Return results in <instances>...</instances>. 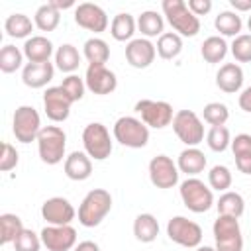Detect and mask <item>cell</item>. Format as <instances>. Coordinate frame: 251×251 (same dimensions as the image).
I'll list each match as a JSON object with an SVG mask.
<instances>
[{"mask_svg":"<svg viewBox=\"0 0 251 251\" xmlns=\"http://www.w3.org/2000/svg\"><path fill=\"white\" fill-rule=\"evenodd\" d=\"M112 210V194L104 188H92L78 206V222L84 227H96Z\"/></svg>","mask_w":251,"mask_h":251,"instance_id":"6da1fadb","label":"cell"},{"mask_svg":"<svg viewBox=\"0 0 251 251\" xmlns=\"http://www.w3.org/2000/svg\"><path fill=\"white\" fill-rule=\"evenodd\" d=\"M163 16L180 37H194L200 31V20L188 10L184 0H163Z\"/></svg>","mask_w":251,"mask_h":251,"instance_id":"7a4b0ae2","label":"cell"},{"mask_svg":"<svg viewBox=\"0 0 251 251\" xmlns=\"http://www.w3.org/2000/svg\"><path fill=\"white\" fill-rule=\"evenodd\" d=\"M65 149H67V133L63 131V127L59 126L41 127L37 135V151H39V159L45 165H57L63 159H67Z\"/></svg>","mask_w":251,"mask_h":251,"instance_id":"3957f363","label":"cell"},{"mask_svg":"<svg viewBox=\"0 0 251 251\" xmlns=\"http://www.w3.org/2000/svg\"><path fill=\"white\" fill-rule=\"evenodd\" d=\"M180 200L182 204L194 212V214H202L208 212L214 206V192L208 184H204V180L196 178V176H188L186 180L180 182Z\"/></svg>","mask_w":251,"mask_h":251,"instance_id":"277c9868","label":"cell"},{"mask_svg":"<svg viewBox=\"0 0 251 251\" xmlns=\"http://www.w3.org/2000/svg\"><path fill=\"white\" fill-rule=\"evenodd\" d=\"M112 131H114V139L120 145H124V147L141 149L149 141V127L141 120H137L133 116H122V118H118Z\"/></svg>","mask_w":251,"mask_h":251,"instance_id":"5b68a950","label":"cell"},{"mask_svg":"<svg viewBox=\"0 0 251 251\" xmlns=\"http://www.w3.org/2000/svg\"><path fill=\"white\" fill-rule=\"evenodd\" d=\"M216 251H243V233L239 218L218 216L212 226Z\"/></svg>","mask_w":251,"mask_h":251,"instance_id":"8992f818","label":"cell"},{"mask_svg":"<svg viewBox=\"0 0 251 251\" xmlns=\"http://www.w3.org/2000/svg\"><path fill=\"white\" fill-rule=\"evenodd\" d=\"M82 145H84V153L94 161L108 159L114 149L110 131L100 122H92L82 129Z\"/></svg>","mask_w":251,"mask_h":251,"instance_id":"52a82bcc","label":"cell"},{"mask_svg":"<svg viewBox=\"0 0 251 251\" xmlns=\"http://www.w3.org/2000/svg\"><path fill=\"white\" fill-rule=\"evenodd\" d=\"M173 131L186 147H196L204 139V124L192 110H178L175 114Z\"/></svg>","mask_w":251,"mask_h":251,"instance_id":"ba28073f","label":"cell"},{"mask_svg":"<svg viewBox=\"0 0 251 251\" xmlns=\"http://www.w3.org/2000/svg\"><path fill=\"white\" fill-rule=\"evenodd\" d=\"M135 112L141 116V122L147 127H155V129H163L167 126L173 124V106L165 100H137L135 102Z\"/></svg>","mask_w":251,"mask_h":251,"instance_id":"9c48e42d","label":"cell"},{"mask_svg":"<svg viewBox=\"0 0 251 251\" xmlns=\"http://www.w3.org/2000/svg\"><path fill=\"white\" fill-rule=\"evenodd\" d=\"M12 131L20 143H31L37 141V135L41 131V118L33 106H20L14 112L12 118Z\"/></svg>","mask_w":251,"mask_h":251,"instance_id":"30bf717a","label":"cell"},{"mask_svg":"<svg viewBox=\"0 0 251 251\" xmlns=\"http://www.w3.org/2000/svg\"><path fill=\"white\" fill-rule=\"evenodd\" d=\"M167 235L173 243L188 249H196L202 243V227L184 216H175L169 220Z\"/></svg>","mask_w":251,"mask_h":251,"instance_id":"8fae6325","label":"cell"},{"mask_svg":"<svg viewBox=\"0 0 251 251\" xmlns=\"http://www.w3.org/2000/svg\"><path fill=\"white\" fill-rule=\"evenodd\" d=\"M178 167L167 155H157L149 161V180L157 188H173L178 182Z\"/></svg>","mask_w":251,"mask_h":251,"instance_id":"7c38bea8","label":"cell"},{"mask_svg":"<svg viewBox=\"0 0 251 251\" xmlns=\"http://www.w3.org/2000/svg\"><path fill=\"white\" fill-rule=\"evenodd\" d=\"M41 218L47 222V226H71V222L76 218V210L67 198L53 196L41 204Z\"/></svg>","mask_w":251,"mask_h":251,"instance_id":"4fadbf2b","label":"cell"},{"mask_svg":"<svg viewBox=\"0 0 251 251\" xmlns=\"http://www.w3.org/2000/svg\"><path fill=\"white\" fill-rule=\"evenodd\" d=\"M39 235L47 251H71L76 247V229L73 226H45Z\"/></svg>","mask_w":251,"mask_h":251,"instance_id":"5bb4252c","label":"cell"},{"mask_svg":"<svg viewBox=\"0 0 251 251\" xmlns=\"http://www.w3.org/2000/svg\"><path fill=\"white\" fill-rule=\"evenodd\" d=\"M73 100L61 86H49L43 92V110L51 122H65L71 114Z\"/></svg>","mask_w":251,"mask_h":251,"instance_id":"9a60e30c","label":"cell"},{"mask_svg":"<svg viewBox=\"0 0 251 251\" xmlns=\"http://www.w3.org/2000/svg\"><path fill=\"white\" fill-rule=\"evenodd\" d=\"M84 84L92 94L104 96V94H110L116 90L118 76L106 65H88L86 75H84Z\"/></svg>","mask_w":251,"mask_h":251,"instance_id":"2e32d148","label":"cell"},{"mask_svg":"<svg viewBox=\"0 0 251 251\" xmlns=\"http://www.w3.org/2000/svg\"><path fill=\"white\" fill-rule=\"evenodd\" d=\"M75 22H76V25H80V27H84L88 31H94V33H102L108 27L106 12L98 4H92V2L76 4V8H75Z\"/></svg>","mask_w":251,"mask_h":251,"instance_id":"e0dca14e","label":"cell"},{"mask_svg":"<svg viewBox=\"0 0 251 251\" xmlns=\"http://www.w3.org/2000/svg\"><path fill=\"white\" fill-rule=\"evenodd\" d=\"M155 55H157L155 45L145 37L131 39L126 45V59L133 69H147L155 61Z\"/></svg>","mask_w":251,"mask_h":251,"instance_id":"ac0fdd59","label":"cell"},{"mask_svg":"<svg viewBox=\"0 0 251 251\" xmlns=\"http://www.w3.org/2000/svg\"><path fill=\"white\" fill-rule=\"evenodd\" d=\"M53 75H55V67L49 61H45V63H27L22 69V80L29 88L47 86L53 80Z\"/></svg>","mask_w":251,"mask_h":251,"instance_id":"d6986e66","label":"cell"},{"mask_svg":"<svg viewBox=\"0 0 251 251\" xmlns=\"http://www.w3.org/2000/svg\"><path fill=\"white\" fill-rule=\"evenodd\" d=\"M216 86L222 92L233 94L239 92L243 86V69L237 63H226L220 67V71L216 73Z\"/></svg>","mask_w":251,"mask_h":251,"instance_id":"ffe728a7","label":"cell"},{"mask_svg":"<svg viewBox=\"0 0 251 251\" xmlns=\"http://www.w3.org/2000/svg\"><path fill=\"white\" fill-rule=\"evenodd\" d=\"M63 169L71 180H86L92 175V159L84 151H73L67 155Z\"/></svg>","mask_w":251,"mask_h":251,"instance_id":"44dd1931","label":"cell"},{"mask_svg":"<svg viewBox=\"0 0 251 251\" xmlns=\"http://www.w3.org/2000/svg\"><path fill=\"white\" fill-rule=\"evenodd\" d=\"M231 153L235 157V167L243 175H251V133H237L231 139Z\"/></svg>","mask_w":251,"mask_h":251,"instance_id":"7402d4cb","label":"cell"},{"mask_svg":"<svg viewBox=\"0 0 251 251\" xmlns=\"http://www.w3.org/2000/svg\"><path fill=\"white\" fill-rule=\"evenodd\" d=\"M53 55V43L45 35H31L24 43V57L29 63H45Z\"/></svg>","mask_w":251,"mask_h":251,"instance_id":"603a6c76","label":"cell"},{"mask_svg":"<svg viewBox=\"0 0 251 251\" xmlns=\"http://www.w3.org/2000/svg\"><path fill=\"white\" fill-rule=\"evenodd\" d=\"M206 155L198 149V147H186L180 151L178 155V161H176V167L180 173L188 175V176H196L198 173H202L206 169Z\"/></svg>","mask_w":251,"mask_h":251,"instance_id":"cb8c5ba5","label":"cell"},{"mask_svg":"<svg viewBox=\"0 0 251 251\" xmlns=\"http://www.w3.org/2000/svg\"><path fill=\"white\" fill-rule=\"evenodd\" d=\"M133 235L141 243H151L159 235V222L153 214H139L133 220Z\"/></svg>","mask_w":251,"mask_h":251,"instance_id":"d4e9b609","label":"cell"},{"mask_svg":"<svg viewBox=\"0 0 251 251\" xmlns=\"http://www.w3.org/2000/svg\"><path fill=\"white\" fill-rule=\"evenodd\" d=\"M137 29L141 31V35L145 39H149V37H161L165 33L163 31L165 29V20H163V16L159 12L145 10L137 18Z\"/></svg>","mask_w":251,"mask_h":251,"instance_id":"484cf974","label":"cell"},{"mask_svg":"<svg viewBox=\"0 0 251 251\" xmlns=\"http://www.w3.org/2000/svg\"><path fill=\"white\" fill-rule=\"evenodd\" d=\"M135 27H137V20L127 12H120L114 16L110 24V33L116 41H131Z\"/></svg>","mask_w":251,"mask_h":251,"instance_id":"4316f807","label":"cell"},{"mask_svg":"<svg viewBox=\"0 0 251 251\" xmlns=\"http://www.w3.org/2000/svg\"><path fill=\"white\" fill-rule=\"evenodd\" d=\"M216 208H218V216H231V218H241L243 212H245V200L239 192H233V190H226L218 202H216Z\"/></svg>","mask_w":251,"mask_h":251,"instance_id":"83f0119b","label":"cell"},{"mask_svg":"<svg viewBox=\"0 0 251 251\" xmlns=\"http://www.w3.org/2000/svg\"><path fill=\"white\" fill-rule=\"evenodd\" d=\"M80 65V53L75 45L71 43H63L57 51H55V67L63 73H69V75H75V71L78 69Z\"/></svg>","mask_w":251,"mask_h":251,"instance_id":"f1b7e54d","label":"cell"},{"mask_svg":"<svg viewBox=\"0 0 251 251\" xmlns=\"http://www.w3.org/2000/svg\"><path fill=\"white\" fill-rule=\"evenodd\" d=\"M227 51H229V45H227L226 39L220 37V35H210V37L204 39V43L200 45V53H202L204 61H206V63H212V65L224 61L226 55H227Z\"/></svg>","mask_w":251,"mask_h":251,"instance_id":"f546056e","label":"cell"},{"mask_svg":"<svg viewBox=\"0 0 251 251\" xmlns=\"http://www.w3.org/2000/svg\"><path fill=\"white\" fill-rule=\"evenodd\" d=\"M214 25H216V29L220 31V35L237 37V35H241L243 22H241V16H237V12L224 10V12H220V14L216 16Z\"/></svg>","mask_w":251,"mask_h":251,"instance_id":"4dcf8cb0","label":"cell"},{"mask_svg":"<svg viewBox=\"0 0 251 251\" xmlns=\"http://www.w3.org/2000/svg\"><path fill=\"white\" fill-rule=\"evenodd\" d=\"M155 49H157V55L161 59L171 61V59H175V57L180 55V51H182V37L178 33H175V31H165L157 39Z\"/></svg>","mask_w":251,"mask_h":251,"instance_id":"1f68e13d","label":"cell"},{"mask_svg":"<svg viewBox=\"0 0 251 251\" xmlns=\"http://www.w3.org/2000/svg\"><path fill=\"white\" fill-rule=\"evenodd\" d=\"M82 53L88 61V65H104L110 59V47L100 37H90L82 45Z\"/></svg>","mask_w":251,"mask_h":251,"instance_id":"d6a6232c","label":"cell"},{"mask_svg":"<svg viewBox=\"0 0 251 251\" xmlns=\"http://www.w3.org/2000/svg\"><path fill=\"white\" fill-rule=\"evenodd\" d=\"M59 22H61V12L51 2H47V4H43V6H39L35 10L33 24H35L37 29H41V31H53L59 25Z\"/></svg>","mask_w":251,"mask_h":251,"instance_id":"836d02e7","label":"cell"},{"mask_svg":"<svg viewBox=\"0 0 251 251\" xmlns=\"http://www.w3.org/2000/svg\"><path fill=\"white\" fill-rule=\"evenodd\" d=\"M24 222L20 216L16 214H2L0 216V243L2 245H8V243H14L16 237L24 231Z\"/></svg>","mask_w":251,"mask_h":251,"instance_id":"e575fe53","label":"cell"},{"mask_svg":"<svg viewBox=\"0 0 251 251\" xmlns=\"http://www.w3.org/2000/svg\"><path fill=\"white\" fill-rule=\"evenodd\" d=\"M33 22L25 16V14H10L4 22V31L10 35V37H16V39H22V37H27L31 31H33Z\"/></svg>","mask_w":251,"mask_h":251,"instance_id":"d590c367","label":"cell"},{"mask_svg":"<svg viewBox=\"0 0 251 251\" xmlns=\"http://www.w3.org/2000/svg\"><path fill=\"white\" fill-rule=\"evenodd\" d=\"M24 63V51H20L16 45H4L0 49V71L10 75L16 73Z\"/></svg>","mask_w":251,"mask_h":251,"instance_id":"8d00e7d4","label":"cell"},{"mask_svg":"<svg viewBox=\"0 0 251 251\" xmlns=\"http://www.w3.org/2000/svg\"><path fill=\"white\" fill-rule=\"evenodd\" d=\"M231 171L226 167V165H214L208 173V186L212 190H218V192H226L229 186H231Z\"/></svg>","mask_w":251,"mask_h":251,"instance_id":"74e56055","label":"cell"},{"mask_svg":"<svg viewBox=\"0 0 251 251\" xmlns=\"http://www.w3.org/2000/svg\"><path fill=\"white\" fill-rule=\"evenodd\" d=\"M206 143L212 151L222 153L231 145V137H229V129L226 126H212L210 131L206 133Z\"/></svg>","mask_w":251,"mask_h":251,"instance_id":"f35d334b","label":"cell"},{"mask_svg":"<svg viewBox=\"0 0 251 251\" xmlns=\"http://www.w3.org/2000/svg\"><path fill=\"white\" fill-rule=\"evenodd\" d=\"M202 118H204V122H208L210 126H226V122L229 120V110H227V106L222 104V102H210V104L204 106Z\"/></svg>","mask_w":251,"mask_h":251,"instance_id":"ab89813d","label":"cell"},{"mask_svg":"<svg viewBox=\"0 0 251 251\" xmlns=\"http://www.w3.org/2000/svg\"><path fill=\"white\" fill-rule=\"evenodd\" d=\"M229 51L237 63H251V33H241L233 37Z\"/></svg>","mask_w":251,"mask_h":251,"instance_id":"60d3db41","label":"cell"},{"mask_svg":"<svg viewBox=\"0 0 251 251\" xmlns=\"http://www.w3.org/2000/svg\"><path fill=\"white\" fill-rule=\"evenodd\" d=\"M59 86H61V88H63V90L69 94V98H71L73 102H78V100H82V96H84V90H86L84 78H80L78 75H67Z\"/></svg>","mask_w":251,"mask_h":251,"instance_id":"b9f144b4","label":"cell"},{"mask_svg":"<svg viewBox=\"0 0 251 251\" xmlns=\"http://www.w3.org/2000/svg\"><path fill=\"white\" fill-rule=\"evenodd\" d=\"M41 245H43L41 243V235H37L33 229H27V227L14 241V249L16 251H39Z\"/></svg>","mask_w":251,"mask_h":251,"instance_id":"7bdbcfd3","label":"cell"},{"mask_svg":"<svg viewBox=\"0 0 251 251\" xmlns=\"http://www.w3.org/2000/svg\"><path fill=\"white\" fill-rule=\"evenodd\" d=\"M18 161H20V153L16 151V147L8 141L2 143V155H0V171L2 173H8L12 169L18 167Z\"/></svg>","mask_w":251,"mask_h":251,"instance_id":"ee69618b","label":"cell"},{"mask_svg":"<svg viewBox=\"0 0 251 251\" xmlns=\"http://www.w3.org/2000/svg\"><path fill=\"white\" fill-rule=\"evenodd\" d=\"M188 10L198 18V16H206L212 10V0H188Z\"/></svg>","mask_w":251,"mask_h":251,"instance_id":"f6af8a7d","label":"cell"},{"mask_svg":"<svg viewBox=\"0 0 251 251\" xmlns=\"http://www.w3.org/2000/svg\"><path fill=\"white\" fill-rule=\"evenodd\" d=\"M237 102H239V108H241L243 112L251 114V84H249L247 88H243V90H241V94H239Z\"/></svg>","mask_w":251,"mask_h":251,"instance_id":"bcb514c9","label":"cell"},{"mask_svg":"<svg viewBox=\"0 0 251 251\" xmlns=\"http://www.w3.org/2000/svg\"><path fill=\"white\" fill-rule=\"evenodd\" d=\"M229 4L235 12H249L251 10V0H229Z\"/></svg>","mask_w":251,"mask_h":251,"instance_id":"7dc6e473","label":"cell"},{"mask_svg":"<svg viewBox=\"0 0 251 251\" xmlns=\"http://www.w3.org/2000/svg\"><path fill=\"white\" fill-rule=\"evenodd\" d=\"M73 251H100V247L94 241H80Z\"/></svg>","mask_w":251,"mask_h":251,"instance_id":"c3c4849f","label":"cell"},{"mask_svg":"<svg viewBox=\"0 0 251 251\" xmlns=\"http://www.w3.org/2000/svg\"><path fill=\"white\" fill-rule=\"evenodd\" d=\"M51 4H53V6L57 8V10H61V8L65 10V8H73V6H75V2H73V0H67V2H59V0H51ZM75 8H76V6H75Z\"/></svg>","mask_w":251,"mask_h":251,"instance_id":"681fc988","label":"cell"},{"mask_svg":"<svg viewBox=\"0 0 251 251\" xmlns=\"http://www.w3.org/2000/svg\"><path fill=\"white\" fill-rule=\"evenodd\" d=\"M196 251H216V247H210V245H198Z\"/></svg>","mask_w":251,"mask_h":251,"instance_id":"f907efd6","label":"cell"},{"mask_svg":"<svg viewBox=\"0 0 251 251\" xmlns=\"http://www.w3.org/2000/svg\"><path fill=\"white\" fill-rule=\"evenodd\" d=\"M247 27H249V31H251V16H249V20H247Z\"/></svg>","mask_w":251,"mask_h":251,"instance_id":"816d5d0a","label":"cell"}]
</instances>
